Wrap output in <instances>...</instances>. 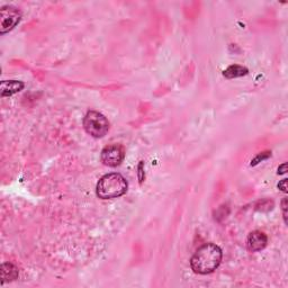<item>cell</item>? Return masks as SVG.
I'll list each match as a JSON object with an SVG mask.
<instances>
[{
	"instance_id": "8",
	"label": "cell",
	"mask_w": 288,
	"mask_h": 288,
	"mask_svg": "<svg viewBox=\"0 0 288 288\" xmlns=\"http://www.w3.org/2000/svg\"><path fill=\"white\" fill-rule=\"evenodd\" d=\"M18 269L15 267L10 262H3L1 265V283L5 284L7 282H13L17 279Z\"/></svg>"
},
{
	"instance_id": "4",
	"label": "cell",
	"mask_w": 288,
	"mask_h": 288,
	"mask_svg": "<svg viewBox=\"0 0 288 288\" xmlns=\"http://www.w3.org/2000/svg\"><path fill=\"white\" fill-rule=\"evenodd\" d=\"M21 14L16 7L3 6L0 13V34H6L17 26L21 21Z\"/></svg>"
},
{
	"instance_id": "12",
	"label": "cell",
	"mask_w": 288,
	"mask_h": 288,
	"mask_svg": "<svg viewBox=\"0 0 288 288\" xmlns=\"http://www.w3.org/2000/svg\"><path fill=\"white\" fill-rule=\"evenodd\" d=\"M282 208H283V216L284 221L287 224V198H284L282 202Z\"/></svg>"
},
{
	"instance_id": "6",
	"label": "cell",
	"mask_w": 288,
	"mask_h": 288,
	"mask_svg": "<svg viewBox=\"0 0 288 288\" xmlns=\"http://www.w3.org/2000/svg\"><path fill=\"white\" fill-rule=\"evenodd\" d=\"M268 243V238L264 232L253 231L249 234L247 239V247L250 252H258L266 248Z\"/></svg>"
},
{
	"instance_id": "2",
	"label": "cell",
	"mask_w": 288,
	"mask_h": 288,
	"mask_svg": "<svg viewBox=\"0 0 288 288\" xmlns=\"http://www.w3.org/2000/svg\"><path fill=\"white\" fill-rule=\"evenodd\" d=\"M127 182L121 173H107L99 179L96 194L102 199H113L123 196L127 191Z\"/></svg>"
},
{
	"instance_id": "3",
	"label": "cell",
	"mask_w": 288,
	"mask_h": 288,
	"mask_svg": "<svg viewBox=\"0 0 288 288\" xmlns=\"http://www.w3.org/2000/svg\"><path fill=\"white\" fill-rule=\"evenodd\" d=\"M83 127L92 138L101 139L108 133L109 122L103 114L90 110L83 118Z\"/></svg>"
},
{
	"instance_id": "14",
	"label": "cell",
	"mask_w": 288,
	"mask_h": 288,
	"mask_svg": "<svg viewBox=\"0 0 288 288\" xmlns=\"http://www.w3.org/2000/svg\"><path fill=\"white\" fill-rule=\"evenodd\" d=\"M287 172V164L285 162V164H283L282 165H279L278 168V175H285V173Z\"/></svg>"
},
{
	"instance_id": "9",
	"label": "cell",
	"mask_w": 288,
	"mask_h": 288,
	"mask_svg": "<svg viewBox=\"0 0 288 288\" xmlns=\"http://www.w3.org/2000/svg\"><path fill=\"white\" fill-rule=\"evenodd\" d=\"M249 73V70L246 68V66L239 65V64H233L230 65L226 70H224L223 76L226 79H234V78H240V77L247 76Z\"/></svg>"
},
{
	"instance_id": "1",
	"label": "cell",
	"mask_w": 288,
	"mask_h": 288,
	"mask_svg": "<svg viewBox=\"0 0 288 288\" xmlns=\"http://www.w3.org/2000/svg\"><path fill=\"white\" fill-rule=\"evenodd\" d=\"M222 250L214 243H206L198 248L190 259V267L194 272L207 275L216 270L222 261Z\"/></svg>"
},
{
	"instance_id": "5",
	"label": "cell",
	"mask_w": 288,
	"mask_h": 288,
	"mask_svg": "<svg viewBox=\"0 0 288 288\" xmlns=\"http://www.w3.org/2000/svg\"><path fill=\"white\" fill-rule=\"evenodd\" d=\"M102 161L105 165L108 167H117L124 160V150L121 145L117 144H112L107 145L102 151L101 154Z\"/></svg>"
},
{
	"instance_id": "13",
	"label": "cell",
	"mask_w": 288,
	"mask_h": 288,
	"mask_svg": "<svg viewBox=\"0 0 288 288\" xmlns=\"http://www.w3.org/2000/svg\"><path fill=\"white\" fill-rule=\"evenodd\" d=\"M278 188L283 193H287V179H283L282 182H279Z\"/></svg>"
},
{
	"instance_id": "11",
	"label": "cell",
	"mask_w": 288,
	"mask_h": 288,
	"mask_svg": "<svg viewBox=\"0 0 288 288\" xmlns=\"http://www.w3.org/2000/svg\"><path fill=\"white\" fill-rule=\"evenodd\" d=\"M143 168H144V162L141 161V162H140V164H139V172H138L140 184H142V183H143V180H144V171H143Z\"/></svg>"
},
{
	"instance_id": "10",
	"label": "cell",
	"mask_w": 288,
	"mask_h": 288,
	"mask_svg": "<svg viewBox=\"0 0 288 288\" xmlns=\"http://www.w3.org/2000/svg\"><path fill=\"white\" fill-rule=\"evenodd\" d=\"M271 156V152H269V151H267V152H262V153H259L258 156L253 159L252 161H251V165H257L258 164H260L261 161L266 160V159H268L269 157Z\"/></svg>"
},
{
	"instance_id": "7",
	"label": "cell",
	"mask_w": 288,
	"mask_h": 288,
	"mask_svg": "<svg viewBox=\"0 0 288 288\" xmlns=\"http://www.w3.org/2000/svg\"><path fill=\"white\" fill-rule=\"evenodd\" d=\"M24 82L18 80L1 81V97H9L24 89Z\"/></svg>"
}]
</instances>
